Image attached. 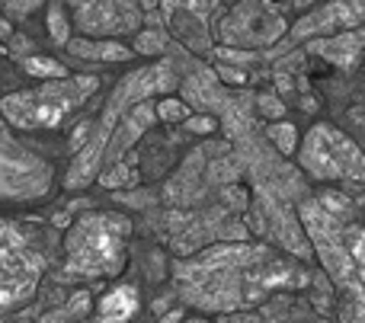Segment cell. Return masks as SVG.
<instances>
[{
	"label": "cell",
	"mask_w": 365,
	"mask_h": 323,
	"mask_svg": "<svg viewBox=\"0 0 365 323\" xmlns=\"http://www.w3.org/2000/svg\"><path fill=\"white\" fill-rule=\"evenodd\" d=\"M68 51L77 58H83V61H103V64H119V61H128V58L135 55L132 48H125V45L119 42H93V38H71L68 42Z\"/></svg>",
	"instance_id": "cell-11"
},
{
	"label": "cell",
	"mask_w": 365,
	"mask_h": 323,
	"mask_svg": "<svg viewBox=\"0 0 365 323\" xmlns=\"http://www.w3.org/2000/svg\"><path fill=\"white\" fill-rule=\"evenodd\" d=\"M23 70L29 77H42V80H58V77L71 74L61 61H55V58H42V55H26L23 58Z\"/></svg>",
	"instance_id": "cell-13"
},
{
	"label": "cell",
	"mask_w": 365,
	"mask_h": 323,
	"mask_svg": "<svg viewBox=\"0 0 365 323\" xmlns=\"http://www.w3.org/2000/svg\"><path fill=\"white\" fill-rule=\"evenodd\" d=\"M154 109H158V119L167 122V125H177V122H180V125H186L189 115H192V112H189V102L177 100V96H164V100H160Z\"/></svg>",
	"instance_id": "cell-16"
},
{
	"label": "cell",
	"mask_w": 365,
	"mask_h": 323,
	"mask_svg": "<svg viewBox=\"0 0 365 323\" xmlns=\"http://www.w3.org/2000/svg\"><path fill=\"white\" fill-rule=\"evenodd\" d=\"M100 90V77L93 74H68L58 80H42L32 90H16L0 100V115L6 125L23 132H45L61 128L90 96Z\"/></svg>",
	"instance_id": "cell-4"
},
{
	"label": "cell",
	"mask_w": 365,
	"mask_h": 323,
	"mask_svg": "<svg viewBox=\"0 0 365 323\" xmlns=\"http://www.w3.org/2000/svg\"><path fill=\"white\" fill-rule=\"evenodd\" d=\"M180 320H182V307H173V311L167 314V317L160 320V323H180Z\"/></svg>",
	"instance_id": "cell-24"
},
{
	"label": "cell",
	"mask_w": 365,
	"mask_h": 323,
	"mask_svg": "<svg viewBox=\"0 0 365 323\" xmlns=\"http://www.w3.org/2000/svg\"><path fill=\"white\" fill-rule=\"evenodd\" d=\"M45 253L23 224L0 218V311L23 307L36 298L45 275Z\"/></svg>",
	"instance_id": "cell-5"
},
{
	"label": "cell",
	"mask_w": 365,
	"mask_h": 323,
	"mask_svg": "<svg viewBox=\"0 0 365 323\" xmlns=\"http://www.w3.org/2000/svg\"><path fill=\"white\" fill-rule=\"evenodd\" d=\"M135 179H138V166L135 164L125 166V160H115V164H109L106 170L100 173L96 183H100L103 189H122V186H135Z\"/></svg>",
	"instance_id": "cell-14"
},
{
	"label": "cell",
	"mask_w": 365,
	"mask_h": 323,
	"mask_svg": "<svg viewBox=\"0 0 365 323\" xmlns=\"http://www.w3.org/2000/svg\"><path fill=\"white\" fill-rule=\"evenodd\" d=\"M45 0H0V10L10 16H29L36 6H42Z\"/></svg>",
	"instance_id": "cell-19"
},
{
	"label": "cell",
	"mask_w": 365,
	"mask_h": 323,
	"mask_svg": "<svg viewBox=\"0 0 365 323\" xmlns=\"http://www.w3.org/2000/svg\"><path fill=\"white\" fill-rule=\"evenodd\" d=\"M221 323H257V317L253 314H240V311H227L221 317Z\"/></svg>",
	"instance_id": "cell-22"
},
{
	"label": "cell",
	"mask_w": 365,
	"mask_h": 323,
	"mask_svg": "<svg viewBox=\"0 0 365 323\" xmlns=\"http://www.w3.org/2000/svg\"><path fill=\"white\" fill-rule=\"evenodd\" d=\"M218 74H225V80H231V83H244L247 80L244 70H234V68H218Z\"/></svg>",
	"instance_id": "cell-23"
},
{
	"label": "cell",
	"mask_w": 365,
	"mask_h": 323,
	"mask_svg": "<svg viewBox=\"0 0 365 323\" xmlns=\"http://www.w3.org/2000/svg\"><path fill=\"white\" fill-rule=\"evenodd\" d=\"M177 288L202 311H244L259 295L292 282V266L266 247H215L173 269Z\"/></svg>",
	"instance_id": "cell-1"
},
{
	"label": "cell",
	"mask_w": 365,
	"mask_h": 323,
	"mask_svg": "<svg viewBox=\"0 0 365 323\" xmlns=\"http://www.w3.org/2000/svg\"><path fill=\"white\" fill-rule=\"evenodd\" d=\"M141 311V292L132 282H115L96 301V320L100 323H128Z\"/></svg>",
	"instance_id": "cell-10"
},
{
	"label": "cell",
	"mask_w": 365,
	"mask_h": 323,
	"mask_svg": "<svg viewBox=\"0 0 365 323\" xmlns=\"http://www.w3.org/2000/svg\"><path fill=\"white\" fill-rule=\"evenodd\" d=\"M327 61L340 64V68H353V61L359 58V51L365 48V29L356 32V36H334V38H324V42L314 45Z\"/></svg>",
	"instance_id": "cell-12"
},
{
	"label": "cell",
	"mask_w": 365,
	"mask_h": 323,
	"mask_svg": "<svg viewBox=\"0 0 365 323\" xmlns=\"http://www.w3.org/2000/svg\"><path fill=\"white\" fill-rule=\"evenodd\" d=\"M266 138L276 144L279 154H285V157H292V154H298V132L292 122H272V125H266Z\"/></svg>",
	"instance_id": "cell-15"
},
{
	"label": "cell",
	"mask_w": 365,
	"mask_h": 323,
	"mask_svg": "<svg viewBox=\"0 0 365 323\" xmlns=\"http://www.w3.org/2000/svg\"><path fill=\"white\" fill-rule=\"evenodd\" d=\"M170 87H177V70H173L170 61H160V64H154V68L135 70L132 77H125V80L115 87V93L109 96L100 122H96L93 132H90V141L81 147V157H77L74 166L68 170L64 186H68V189H83V186L96 176V170L103 166V154H106L109 134L119 125L122 115L132 106H138L141 100H151V93H167Z\"/></svg>",
	"instance_id": "cell-3"
},
{
	"label": "cell",
	"mask_w": 365,
	"mask_h": 323,
	"mask_svg": "<svg viewBox=\"0 0 365 323\" xmlns=\"http://www.w3.org/2000/svg\"><path fill=\"white\" fill-rule=\"evenodd\" d=\"M167 48V38L164 32H141L138 42H135V51H141V55H160V51Z\"/></svg>",
	"instance_id": "cell-18"
},
{
	"label": "cell",
	"mask_w": 365,
	"mask_h": 323,
	"mask_svg": "<svg viewBox=\"0 0 365 323\" xmlns=\"http://www.w3.org/2000/svg\"><path fill=\"white\" fill-rule=\"evenodd\" d=\"M48 36H51V42H58V45H68L71 42V19H68V13L61 10L58 4H51L48 6Z\"/></svg>",
	"instance_id": "cell-17"
},
{
	"label": "cell",
	"mask_w": 365,
	"mask_h": 323,
	"mask_svg": "<svg viewBox=\"0 0 365 323\" xmlns=\"http://www.w3.org/2000/svg\"><path fill=\"white\" fill-rule=\"evenodd\" d=\"M182 323H212L208 317H182Z\"/></svg>",
	"instance_id": "cell-26"
},
{
	"label": "cell",
	"mask_w": 365,
	"mask_h": 323,
	"mask_svg": "<svg viewBox=\"0 0 365 323\" xmlns=\"http://www.w3.org/2000/svg\"><path fill=\"white\" fill-rule=\"evenodd\" d=\"M55 186V166L16 141L0 115V202L23 205L45 198Z\"/></svg>",
	"instance_id": "cell-7"
},
{
	"label": "cell",
	"mask_w": 365,
	"mask_h": 323,
	"mask_svg": "<svg viewBox=\"0 0 365 323\" xmlns=\"http://www.w3.org/2000/svg\"><path fill=\"white\" fill-rule=\"evenodd\" d=\"M154 119H158V109L151 106V100H141L138 106L128 109V112L119 119V125L113 128V134H109L106 154H103V166H109V164H115V160H122V154H125L128 147H132L135 141H138L141 134L151 128Z\"/></svg>",
	"instance_id": "cell-8"
},
{
	"label": "cell",
	"mask_w": 365,
	"mask_h": 323,
	"mask_svg": "<svg viewBox=\"0 0 365 323\" xmlns=\"http://www.w3.org/2000/svg\"><path fill=\"white\" fill-rule=\"evenodd\" d=\"M132 218L122 211H83L64 228V269L77 279H115L128 263Z\"/></svg>",
	"instance_id": "cell-2"
},
{
	"label": "cell",
	"mask_w": 365,
	"mask_h": 323,
	"mask_svg": "<svg viewBox=\"0 0 365 323\" xmlns=\"http://www.w3.org/2000/svg\"><path fill=\"white\" fill-rule=\"evenodd\" d=\"M186 128L189 132H195V134H212L215 128H218V122H215L212 115H189Z\"/></svg>",
	"instance_id": "cell-20"
},
{
	"label": "cell",
	"mask_w": 365,
	"mask_h": 323,
	"mask_svg": "<svg viewBox=\"0 0 365 323\" xmlns=\"http://www.w3.org/2000/svg\"><path fill=\"white\" fill-rule=\"evenodd\" d=\"M13 36V29H10V23H6L4 16H0V38H10Z\"/></svg>",
	"instance_id": "cell-25"
},
{
	"label": "cell",
	"mask_w": 365,
	"mask_h": 323,
	"mask_svg": "<svg viewBox=\"0 0 365 323\" xmlns=\"http://www.w3.org/2000/svg\"><path fill=\"white\" fill-rule=\"evenodd\" d=\"M298 166L317 183H365V154L343 128L317 122L298 144Z\"/></svg>",
	"instance_id": "cell-6"
},
{
	"label": "cell",
	"mask_w": 365,
	"mask_h": 323,
	"mask_svg": "<svg viewBox=\"0 0 365 323\" xmlns=\"http://www.w3.org/2000/svg\"><path fill=\"white\" fill-rule=\"evenodd\" d=\"M365 16V0H330L324 10L311 13L308 19H302L295 29V38L314 36V32H330L340 26H356Z\"/></svg>",
	"instance_id": "cell-9"
},
{
	"label": "cell",
	"mask_w": 365,
	"mask_h": 323,
	"mask_svg": "<svg viewBox=\"0 0 365 323\" xmlns=\"http://www.w3.org/2000/svg\"><path fill=\"white\" fill-rule=\"evenodd\" d=\"M259 112L269 115V119H279V115H285V106L276 96H259Z\"/></svg>",
	"instance_id": "cell-21"
}]
</instances>
